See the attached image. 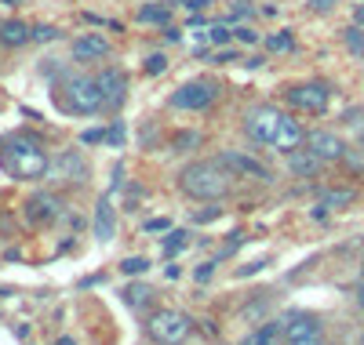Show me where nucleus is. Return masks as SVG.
I'll return each instance as SVG.
<instances>
[{
  "label": "nucleus",
  "instance_id": "f257e3e1",
  "mask_svg": "<svg viewBox=\"0 0 364 345\" xmlns=\"http://www.w3.org/2000/svg\"><path fill=\"white\" fill-rule=\"evenodd\" d=\"M245 131L255 142H262L269 149H281V153H295L302 142H306L302 124L291 113L277 109V106H255V109H248L245 113Z\"/></svg>",
  "mask_w": 364,
  "mask_h": 345
},
{
  "label": "nucleus",
  "instance_id": "f03ea898",
  "mask_svg": "<svg viewBox=\"0 0 364 345\" xmlns=\"http://www.w3.org/2000/svg\"><path fill=\"white\" fill-rule=\"evenodd\" d=\"M0 160H4V171L11 178H44L48 168H51V156H48L44 142L37 135H29V131L4 138Z\"/></svg>",
  "mask_w": 364,
  "mask_h": 345
},
{
  "label": "nucleus",
  "instance_id": "7ed1b4c3",
  "mask_svg": "<svg viewBox=\"0 0 364 345\" xmlns=\"http://www.w3.org/2000/svg\"><path fill=\"white\" fill-rule=\"evenodd\" d=\"M55 102L63 106V113H77V116H91V113L106 109L99 77H84V73H63L58 77L55 80Z\"/></svg>",
  "mask_w": 364,
  "mask_h": 345
},
{
  "label": "nucleus",
  "instance_id": "20e7f679",
  "mask_svg": "<svg viewBox=\"0 0 364 345\" xmlns=\"http://www.w3.org/2000/svg\"><path fill=\"white\" fill-rule=\"evenodd\" d=\"M233 171L223 160H197L182 171V190L197 200H223L233 190Z\"/></svg>",
  "mask_w": 364,
  "mask_h": 345
},
{
  "label": "nucleus",
  "instance_id": "39448f33",
  "mask_svg": "<svg viewBox=\"0 0 364 345\" xmlns=\"http://www.w3.org/2000/svg\"><path fill=\"white\" fill-rule=\"evenodd\" d=\"M146 331L157 345H182L193 334V320L186 317L182 309H161L146 320Z\"/></svg>",
  "mask_w": 364,
  "mask_h": 345
},
{
  "label": "nucleus",
  "instance_id": "423d86ee",
  "mask_svg": "<svg viewBox=\"0 0 364 345\" xmlns=\"http://www.w3.org/2000/svg\"><path fill=\"white\" fill-rule=\"evenodd\" d=\"M223 95V87L215 80H190V84H182L171 91V106L175 109H208V106H215V99Z\"/></svg>",
  "mask_w": 364,
  "mask_h": 345
},
{
  "label": "nucleus",
  "instance_id": "0eeeda50",
  "mask_svg": "<svg viewBox=\"0 0 364 345\" xmlns=\"http://www.w3.org/2000/svg\"><path fill=\"white\" fill-rule=\"evenodd\" d=\"M288 106H295L299 113H324L328 102H331V87L321 84V80H310V84H295L288 91Z\"/></svg>",
  "mask_w": 364,
  "mask_h": 345
},
{
  "label": "nucleus",
  "instance_id": "6e6552de",
  "mask_svg": "<svg viewBox=\"0 0 364 345\" xmlns=\"http://www.w3.org/2000/svg\"><path fill=\"white\" fill-rule=\"evenodd\" d=\"M48 178L51 182H87V160L77 153V149H66V153H58L51 168H48Z\"/></svg>",
  "mask_w": 364,
  "mask_h": 345
},
{
  "label": "nucleus",
  "instance_id": "1a4fd4ad",
  "mask_svg": "<svg viewBox=\"0 0 364 345\" xmlns=\"http://www.w3.org/2000/svg\"><path fill=\"white\" fill-rule=\"evenodd\" d=\"M284 341L288 345H324V327L317 317H306V312H299L284 324Z\"/></svg>",
  "mask_w": 364,
  "mask_h": 345
},
{
  "label": "nucleus",
  "instance_id": "9d476101",
  "mask_svg": "<svg viewBox=\"0 0 364 345\" xmlns=\"http://www.w3.org/2000/svg\"><path fill=\"white\" fill-rule=\"evenodd\" d=\"M219 160L237 175V178H259V182H269V171L255 160V156H248V153H237V149H226V153H219Z\"/></svg>",
  "mask_w": 364,
  "mask_h": 345
},
{
  "label": "nucleus",
  "instance_id": "9b49d317",
  "mask_svg": "<svg viewBox=\"0 0 364 345\" xmlns=\"http://www.w3.org/2000/svg\"><path fill=\"white\" fill-rule=\"evenodd\" d=\"M99 87H102V102L106 109H120L128 99V77L120 70H102L99 73Z\"/></svg>",
  "mask_w": 364,
  "mask_h": 345
},
{
  "label": "nucleus",
  "instance_id": "f8f14e48",
  "mask_svg": "<svg viewBox=\"0 0 364 345\" xmlns=\"http://www.w3.org/2000/svg\"><path fill=\"white\" fill-rule=\"evenodd\" d=\"M306 146H310V153L321 156V160H343V156H346V142L336 131H310Z\"/></svg>",
  "mask_w": 364,
  "mask_h": 345
},
{
  "label": "nucleus",
  "instance_id": "ddd939ff",
  "mask_svg": "<svg viewBox=\"0 0 364 345\" xmlns=\"http://www.w3.org/2000/svg\"><path fill=\"white\" fill-rule=\"evenodd\" d=\"M113 48H109V40L102 37V33H80L77 40H73V58L77 62H99V58H106Z\"/></svg>",
  "mask_w": 364,
  "mask_h": 345
},
{
  "label": "nucleus",
  "instance_id": "4468645a",
  "mask_svg": "<svg viewBox=\"0 0 364 345\" xmlns=\"http://www.w3.org/2000/svg\"><path fill=\"white\" fill-rule=\"evenodd\" d=\"M26 207H29V211H26L29 222H55V218L63 214V200H58L55 193H37Z\"/></svg>",
  "mask_w": 364,
  "mask_h": 345
},
{
  "label": "nucleus",
  "instance_id": "2eb2a0df",
  "mask_svg": "<svg viewBox=\"0 0 364 345\" xmlns=\"http://www.w3.org/2000/svg\"><path fill=\"white\" fill-rule=\"evenodd\" d=\"M95 236H99L102 243H109V240L117 236V214H113L109 197H102V200L95 204Z\"/></svg>",
  "mask_w": 364,
  "mask_h": 345
},
{
  "label": "nucleus",
  "instance_id": "dca6fc26",
  "mask_svg": "<svg viewBox=\"0 0 364 345\" xmlns=\"http://www.w3.org/2000/svg\"><path fill=\"white\" fill-rule=\"evenodd\" d=\"M33 40V29H29L26 22L18 18H8V22H0V44H8V48H22Z\"/></svg>",
  "mask_w": 364,
  "mask_h": 345
},
{
  "label": "nucleus",
  "instance_id": "f3484780",
  "mask_svg": "<svg viewBox=\"0 0 364 345\" xmlns=\"http://www.w3.org/2000/svg\"><path fill=\"white\" fill-rule=\"evenodd\" d=\"M281 338H284V324L281 320H266L262 327H255L240 345H277Z\"/></svg>",
  "mask_w": 364,
  "mask_h": 345
},
{
  "label": "nucleus",
  "instance_id": "a211bd4d",
  "mask_svg": "<svg viewBox=\"0 0 364 345\" xmlns=\"http://www.w3.org/2000/svg\"><path fill=\"white\" fill-rule=\"evenodd\" d=\"M288 164H291V171L295 175H302V178H310V175H317V168H321V156L317 153H288Z\"/></svg>",
  "mask_w": 364,
  "mask_h": 345
},
{
  "label": "nucleus",
  "instance_id": "6ab92c4d",
  "mask_svg": "<svg viewBox=\"0 0 364 345\" xmlns=\"http://www.w3.org/2000/svg\"><path fill=\"white\" fill-rule=\"evenodd\" d=\"M139 22L168 26V22H171V8H168V4H142V8H139Z\"/></svg>",
  "mask_w": 364,
  "mask_h": 345
},
{
  "label": "nucleus",
  "instance_id": "aec40b11",
  "mask_svg": "<svg viewBox=\"0 0 364 345\" xmlns=\"http://www.w3.org/2000/svg\"><path fill=\"white\" fill-rule=\"evenodd\" d=\"M120 295H124V305L128 309H142V305H149V298H154V291H149L146 284H132V288H124Z\"/></svg>",
  "mask_w": 364,
  "mask_h": 345
},
{
  "label": "nucleus",
  "instance_id": "412c9836",
  "mask_svg": "<svg viewBox=\"0 0 364 345\" xmlns=\"http://www.w3.org/2000/svg\"><path fill=\"white\" fill-rule=\"evenodd\" d=\"M186 243H190V233H186V229H168V236H164L161 247H164V255H178Z\"/></svg>",
  "mask_w": 364,
  "mask_h": 345
},
{
  "label": "nucleus",
  "instance_id": "4be33fe9",
  "mask_svg": "<svg viewBox=\"0 0 364 345\" xmlns=\"http://www.w3.org/2000/svg\"><path fill=\"white\" fill-rule=\"evenodd\" d=\"M353 190H331V193H324L321 197V204L328 207V211H336V207H346V204H353Z\"/></svg>",
  "mask_w": 364,
  "mask_h": 345
},
{
  "label": "nucleus",
  "instance_id": "5701e85b",
  "mask_svg": "<svg viewBox=\"0 0 364 345\" xmlns=\"http://www.w3.org/2000/svg\"><path fill=\"white\" fill-rule=\"evenodd\" d=\"M230 37H233V29H230L226 22H208V40H211V48L230 44Z\"/></svg>",
  "mask_w": 364,
  "mask_h": 345
},
{
  "label": "nucleus",
  "instance_id": "b1692460",
  "mask_svg": "<svg viewBox=\"0 0 364 345\" xmlns=\"http://www.w3.org/2000/svg\"><path fill=\"white\" fill-rule=\"evenodd\" d=\"M146 269H149V258H142V255H128L120 262V273H128V276H142Z\"/></svg>",
  "mask_w": 364,
  "mask_h": 345
},
{
  "label": "nucleus",
  "instance_id": "393cba45",
  "mask_svg": "<svg viewBox=\"0 0 364 345\" xmlns=\"http://www.w3.org/2000/svg\"><path fill=\"white\" fill-rule=\"evenodd\" d=\"M266 48H269V51H291L295 40H291V33H273V37L266 40Z\"/></svg>",
  "mask_w": 364,
  "mask_h": 345
},
{
  "label": "nucleus",
  "instance_id": "a878e982",
  "mask_svg": "<svg viewBox=\"0 0 364 345\" xmlns=\"http://www.w3.org/2000/svg\"><path fill=\"white\" fill-rule=\"evenodd\" d=\"M142 70H146L149 77H157V73H164V70H168V58H164V55H149Z\"/></svg>",
  "mask_w": 364,
  "mask_h": 345
},
{
  "label": "nucleus",
  "instance_id": "bb28decb",
  "mask_svg": "<svg viewBox=\"0 0 364 345\" xmlns=\"http://www.w3.org/2000/svg\"><path fill=\"white\" fill-rule=\"evenodd\" d=\"M346 44H350V51L353 55H364V33L353 26V29H346Z\"/></svg>",
  "mask_w": 364,
  "mask_h": 345
},
{
  "label": "nucleus",
  "instance_id": "cd10ccee",
  "mask_svg": "<svg viewBox=\"0 0 364 345\" xmlns=\"http://www.w3.org/2000/svg\"><path fill=\"white\" fill-rule=\"evenodd\" d=\"M233 37H237L240 44H259V33H255V29H248V26H237Z\"/></svg>",
  "mask_w": 364,
  "mask_h": 345
},
{
  "label": "nucleus",
  "instance_id": "c85d7f7f",
  "mask_svg": "<svg viewBox=\"0 0 364 345\" xmlns=\"http://www.w3.org/2000/svg\"><path fill=\"white\" fill-rule=\"evenodd\" d=\"M343 160L353 168V171H364V149H346V156Z\"/></svg>",
  "mask_w": 364,
  "mask_h": 345
},
{
  "label": "nucleus",
  "instance_id": "c756f323",
  "mask_svg": "<svg viewBox=\"0 0 364 345\" xmlns=\"http://www.w3.org/2000/svg\"><path fill=\"white\" fill-rule=\"evenodd\" d=\"M142 229H146V233H168V229H171V218H149Z\"/></svg>",
  "mask_w": 364,
  "mask_h": 345
},
{
  "label": "nucleus",
  "instance_id": "7c9ffc66",
  "mask_svg": "<svg viewBox=\"0 0 364 345\" xmlns=\"http://www.w3.org/2000/svg\"><path fill=\"white\" fill-rule=\"evenodd\" d=\"M106 138H109V131H102V128H91V131H84V135H80V142H87V146L106 142Z\"/></svg>",
  "mask_w": 364,
  "mask_h": 345
},
{
  "label": "nucleus",
  "instance_id": "2f4dec72",
  "mask_svg": "<svg viewBox=\"0 0 364 345\" xmlns=\"http://www.w3.org/2000/svg\"><path fill=\"white\" fill-rule=\"evenodd\" d=\"M55 37H58L55 26H37V29H33V40H55Z\"/></svg>",
  "mask_w": 364,
  "mask_h": 345
},
{
  "label": "nucleus",
  "instance_id": "473e14b6",
  "mask_svg": "<svg viewBox=\"0 0 364 345\" xmlns=\"http://www.w3.org/2000/svg\"><path fill=\"white\" fill-rule=\"evenodd\" d=\"M215 265H219V258H211V262H200V269H197L193 276H197V280H200V284H204V280H208L211 273H215Z\"/></svg>",
  "mask_w": 364,
  "mask_h": 345
},
{
  "label": "nucleus",
  "instance_id": "72a5a7b5",
  "mask_svg": "<svg viewBox=\"0 0 364 345\" xmlns=\"http://www.w3.org/2000/svg\"><path fill=\"white\" fill-rule=\"evenodd\" d=\"M106 142H109V146H124V124H120V120L113 124V131H109Z\"/></svg>",
  "mask_w": 364,
  "mask_h": 345
},
{
  "label": "nucleus",
  "instance_id": "f704fd0d",
  "mask_svg": "<svg viewBox=\"0 0 364 345\" xmlns=\"http://www.w3.org/2000/svg\"><path fill=\"white\" fill-rule=\"evenodd\" d=\"M219 214H223V207H204V211L193 214V222H211V218H219Z\"/></svg>",
  "mask_w": 364,
  "mask_h": 345
},
{
  "label": "nucleus",
  "instance_id": "c9c22d12",
  "mask_svg": "<svg viewBox=\"0 0 364 345\" xmlns=\"http://www.w3.org/2000/svg\"><path fill=\"white\" fill-rule=\"evenodd\" d=\"M197 142H200V135H197V131H190V135H178V138H175V149H186V146H197Z\"/></svg>",
  "mask_w": 364,
  "mask_h": 345
},
{
  "label": "nucleus",
  "instance_id": "e433bc0d",
  "mask_svg": "<svg viewBox=\"0 0 364 345\" xmlns=\"http://www.w3.org/2000/svg\"><path fill=\"white\" fill-rule=\"evenodd\" d=\"M252 15V4H233L230 8V18H248Z\"/></svg>",
  "mask_w": 364,
  "mask_h": 345
},
{
  "label": "nucleus",
  "instance_id": "4c0bfd02",
  "mask_svg": "<svg viewBox=\"0 0 364 345\" xmlns=\"http://www.w3.org/2000/svg\"><path fill=\"white\" fill-rule=\"evenodd\" d=\"M211 4V0H186V8H193V11H204Z\"/></svg>",
  "mask_w": 364,
  "mask_h": 345
},
{
  "label": "nucleus",
  "instance_id": "58836bf2",
  "mask_svg": "<svg viewBox=\"0 0 364 345\" xmlns=\"http://www.w3.org/2000/svg\"><path fill=\"white\" fill-rule=\"evenodd\" d=\"M215 62H237L233 51H215Z\"/></svg>",
  "mask_w": 364,
  "mask_h": 345
},
{
  "label": "nucleus",
  "instance_id": "ea45409f",
  "mask_svg": "<svg viewBox=\"0 0 364 345\" xmlns=\"http://www.w3.org/2000/svg\"><path fill=\"white\" fill-rule=\"evenodd\" d=\"M331 4H336V0H314V11H328Z\"/></svg>",
  "mask_w": 364,
  "mask_h": 345
},
{
  "label": "nucleus",
  "instance_id": "a19ab883",
  "mask_svg": "<svg viewBox=\"0 0 364 345\" xmlns=\"http://www.w3.org/2000/svg\"><path fill=\"white\" fill-rule=\"evenodd\" d=\"M357 305H360V309H364V284H360V288H357Z\"/></svg>",
  "mask_w": 364,
  "mask_h": 345
},
{
  "label": "nucleus",
  "instance_id": "79ce46f5",
  "mask_svg": "<svg viewBox=\"0 0 364 345\" xmlns=\"http://www.w3.org/2000/svg\"><path fill=\"white\" fill-rule=\"evenodd\" d=\"M353 18H357V22L364 26V8H357V11H353Z\"/></svg>",
  "mask_w": 364,
  "mask_h": 345
},
{
  "label": "nucleus",
  "instance_id": "37998d69",
  "mask_svg": "<svg viewBox=\"0 0 364 345\" xmlns=\"http://www.w3.org/2000/svg\"><path fill=\"white\" fill-rule=\"evenodd\" d=\"M0 4H18V0H0Z\"/></svg>",
  "mask_w": 364,
  "mask_h": 345
},
{
  "label": "nucleus",
  "instance_id": "c03bdc74",
  "mask_svg": "<svg viewBox=\"0 0 364 345\" xmlns=\"http://www.w3.org/2000/svg\"><path fill=\"white\" fill-rule=\"evenodd\" d=\"M360 345H364V334H360Z\"/></svg>",
  "mask_w": 364,
  "mask_h": 345
}]
</instances>
